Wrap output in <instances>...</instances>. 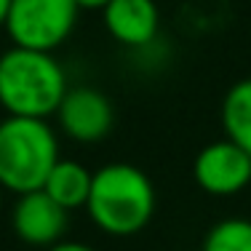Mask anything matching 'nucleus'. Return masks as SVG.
Listing matches in <instances>:
<instances>
[{
  "label": "nucleus",
  "mask_w": 251,
  "mask_h": 251,
  "mask_svg": "<svg viewBox=\"0 0 251 251\" xmlns=\"http://www.w3.org/2000/svg\"><path fill=\"white\" fill-rule=\"evenodd\" d=\"M56 121L70 139L80 142V145H94L112 131L115 112H112L110 99L99 88L77 86L64 94L56 110Z\"/></svg>",
  "instance_id": "423d86ee"
},
{
  "label": "nucleus",
  "mask_w": 251,
  "mask_h": 251,
  "mask_svg": "<svg viewBox=\"0 0 251 251\" xmlns=\"http://www.w3.org/2000/svg\"><path fill=\"white\" fill-rule=\"evenodd\" d=\"M49 251H97V249L86 246V243H80V241H59V243H53Z\"/></svg>",
  "instance_id": "f8f14e48"
},
{
  "label": "nucleus",
  "mask_w": 251,
  "mask_h": 251,
  "mask_svg": "<svg viewBox=\"0 0 251 251\" xmlns=\"http://www.w3.org/2000/svg\"><path fill=\"white\" fill-rule=\"evenodd\" d=\"M77 3V8H83V11H101L110 0H75Z\"/></svg>",
  "instance_id": "ddd939ff"
},
{
  "label": "nucleus",
  "mask_w": 251,
  "mask_h": 251,
  "mask_svg": "<svg viewBox=\"0 0 251 251\" xmlns=\"http://www.w3.org/2000/svg\"><path fill=\"white\" fill-rule=\"evenodd\" d=\"M193 176L203 193L230 198L251 184V155L225 136L198 152Z\"/></svg>",
  "instance_id": "39448f33"
},
{
  "label": "nucleus",
  "mask_w": 251,
  "mask_h": 251,
  "mask_svg": "<svg viewBox=\"0 0 251 251\" xmlns=\"http://www.w3.org/2000/svg\"><path fill=\"white\" fill-rule=\"evenodd\" d=\"M203 251H251V219L230 217L206 232Z\"/></svg>",
  "instance_id": "9b49d317"
},
{
  "label": "nucleus",
  "mask_w": 251,
  "mask_h": 251,
  "mask_svg": "<svg viewBox=\"0 0 251 251\" xmlns=\"http://www.w3.org/2000/svg\"><path fill=\"white\" fill-rule=\"evenodd\" d=\"M67 208H62L46 190L19 195L11 211V227L16 238L27 246H43L51 249L62 241L67 230Z\"/></svg>",
  "instance_id": "0eeeda50"
},
{
  "label": "nucleus",
  "mask_w": 251,
  "mask_h": 251,
  "mask_svg": "<svg viewBox=\"0 0 251 251\" xmlns=\"http://www.w3.org/2000/svg\"><path fill=\"white\" fill-rule=\"evenodd\" d=\"M91 182H94V174L83 163L70 160V158H59L56 166L51 169L49 179H46L43 190L62 208L75 211V208L86 206L88 193H91Z\"/></svg>",
  "instance_id": "1a4fd4ad"
},
{
  "label": "nucleus",
  "mask_w": 251,
  "mask_h": 251,
  "mask_svg": "<svg viewBox=\"0 0 251 251\" xmlns=\"http://www.w3.org/2000/svg\"><path fill=\"white\" fill-rule=\"evenodd\" d=\"M3 193H5V190H3V187H0V208H3Z\"/></svg>",
  "instance_id": "2eb2a0df"
},
{
  "label": "nucleus",
  "mask_w": 251,
  "mask_h": 251,
  "mask_svg": "<svg viewBox=\"0 0 251 251\" xmlns=\"http://www.w3.org/2000/svg\"><path fill=\"white\" fill-rule=\"evenodd\" d=\"M59 160L56 131L43 118L8 115L0 121V187L25 195L43 190Z\"/></svg>",
  "instance_id": "7ed1b4c3"
},
{
  "label": "nucleus",
  "mask_w": 251,
  "mask_h": 251,
  "mask_svg": "<svg viewBox=\"0 0 251 251\" xmlns=\"http://www.w3.org/2000/svg\"><path fill=\"white\" fill-rule=\"evenodd\" d=\"M101 16L110 38L126 49L150 46L160 27V11L155 0H110L101 8Z\"/></svg>",
  "instance_id": "6e6552de"
},
{
  "label": "nucleus",
  "mask_w": 251,
  "mask_h": 251,
  "mask_svg": "<svg viewBox=\"0 0 251 251\" xmlns=\"http://www.w3.org/2000/svg\"><path fill=\"white\" fill-rule=\"evenodd\" d=\"M77 14L75 0H11L5 32L14 46L53 53L73 35Z\"/></svg>",
  "instance_id": "20e7f679"
},
{
  "label": "nucleus",
  "mask_w": 251,
  "mask_h": 251,
  "mask_svg": "<svg viewBox=\"0 0 251 251\" xmlns=\"http://www.w3.org/2000/svg\"><path fill=\"white\" fill-rule=\"evenodd\" d=\"M86 211L107 235H136L155 214V187L134 163H107L94 171Z\"/></svg>",
  "instance_id": "f03ea898"
},
{
  "label": "nucleus",
  "mask_w": 251,
  "mask_h": 251,
  "mask_svg": "<svg viewBox=\"0 0 251 251\" xmlns=\"http://www.w3.org/2000/svg\"><path fill=\"white\" fill-rule=\"evenodd\" d=\"M70 91L67 73L51 51L14 46L0 53V107L19 118L56 115Z\"/></svg>",
  "instance_id": "f257e3e1"
},
{
  "label": "nucleus",
  "mask_w": 251,
  "mask_h": 251,
  "mask_svg": "<svg viewBox=\"0 0 251 251\" xmlns=\"http://www.w3.org/2000/svg\"><path fill=\"white\" fill-rule=\"evenodd\" d=\"M222 128L230 142L251 155V77L230 86L222 101Z\"/></svg>",
  "instance_id": "9d476101"
},
{
  "label": "nucleus",
  "mask_w": 251,
  "mask_h": 251,
  "mask_svg": "<svg viewBox=\"0 0 251 251\" xmlns=\"http://www.w3.org/2000/svg\"><path fill=\"white\" fill-rule=\"evenodd\" d=\"M8 8H11V0H0V27H5V19H8Z\"/></svg>",
  "instance_id": "4468645a"
}]
</instances>
